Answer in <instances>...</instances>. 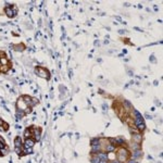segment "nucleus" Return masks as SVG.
<instances>
[{"label": "nucleus", "mask_w": 163, "mask_h": 163, "mask_svg": "<svg viewBox=\"0 0 163 163\" xmlns=\"http://www.w3.org/2000/svg\"><path fill=\"white\" fill-rule=\"evenodd\" d=\"M7 14H8V17H13L15 13H13V12L11 11V9H7Z\"/></svg>", "instance_id": "13"}, {"label": "nucleus", "mask_w": 163, "mask_h": 163, "mask_svg": "<svg viewBox=\"0 0 163 163\" xmlns=\"http://www.w3.org/2000/svg\"><path fill=\"white\" fill-rule=\"evenodd\" d=\"M133 140H134V142H136V144H139V142L141 141V135L137 134V133L133 134Z\"/></svg>", "instance_id": "3"}, {"label": "nucleus", "mask_w": 163, "mask_h": 163, "mask_svg": "<svg viewBox=\"0 0 163 163\" xmlns=\"http://www.w3.org/2000/svg\"><path fill=\"white\" fill-rule=\"evenodd\" d=\"M0 124H1V120H0Z\"/></svg>", "instance_id": "18"}, {"label": "nucleus", "mask_w": 163, "mask_h": 163, "mask_svg": "<svg viewBox=\"0 0 163 163\" xmlns=\"http://www.w3.org/2000/svg\"><path fill=\"white\" fill-rule=\"evenodd\" d=\"M91 162H92V163H99V162H100V159L98 158L97 154H96V156H94V157L91 158Z\"/></svg>", "instance_id": "9"}, {"label": "nucleus", "mask_w": 163, "mask_h": 163, "mask_svg": "<svg viewBox=\"0 0 163 163\" xmlns=\"http://www.w3.org/2000/svg\"><path fill=\"white\" fill-rule=\"evenodd\" d=\"M135 125H136V127H137L138 129H140V130L145 129V127H146V125H145V122H144V120H142V118H135Z\"/></svg>", "instance_id": "2"}, {"label": "nucleus", "mask_w": 163, "mask_h": 163, "mask_svg": "<svg viewBox=\"0 0 163 163\" xmlns=\"http://www.w3.org/2000/svg\"><path fill=\"white\" fill-rule=\"evenodd\" d=\"M43 71H44V70L39 69V70H38V72H37V74H38V75H39V76H41V77H48V75H47V74H45Z\"/></svg>", "instance_id": "10"}, {"label": "nucleus", "mask_w": 163, "mask_h": 163, "mask_svg": "<svg viewBox=\"0 0 163 163\" xmlns=\"http://www.w3.org/2000/svg\"><path fill=\"white\" fill-rule=\"evenodd\" d=\"M14 145H15V148H21L22 147V139L20 137H17L14 140Z\"/></svg>", "instance_id": "6"}, {"label": "nucleus", "mask_w": 163, "mask_h": 163, "mask_svg": "<svg viewBox=\"0 0 163 163\" xmlns=\"http://www.w3.org/2000/svg\"><path fill=\"white\" fill-rule=\"evenodd\" d=\"M34 140H32V139H26L25 140V144H24V146H25V148H33V146H34Z\"/></svg>", "instance_id": "4"}, {"label": "nucleus", "mask_w": 163, "mask_h": 163, "mask_svg": "<svg viewBox=\"0 0 163 163\" xmlns=\"http://www.w3.org/2000/svg\"><path fill=\"white\" fill-rule=\"evenodd\" d=\"M99 163H108V162H107L106 160H100V162H99Z\"/></svg>", "instance_id": "16"}, {"label": "nucleus", "mask_w": 163, "mask_h": 163, "mask_svg": "<svg viewBox=\"0 0 163 163\" xmlns=\"http://www.w3.org/2000/svg\"><path fill=\"white\" fill-rule=\"evenodd\" d=\"M106 149H107V152H113L114 149H115V147L112 146V145H108V146L106 147Z\"/></svg>", "instance_id": "7"}, {"label": "nucleus", "mask_w": 163, "mask_h": 163, "mask_svg": "<svg viewBox=\"0 0 163 163\" xmlns=\"http://www.w3.org/2000/svg\"><path fill=\"white\" fill-rule=\"evenodd\" d=\"M115 141H116V145H122V144L125 142V140L123 139V137H118V138H116L115 139Z\"/></svg>", "instance_id": "8"}, {"label": "nucleus", "mask_w": 163, "mask_h": 163, "mask_svg": "<svg viewBox=\"0 0 163 163\" xmlns=\"http://www.w3.org/2000/svg\"><path fill=\"white\" fill-rule=\"evenodd\" d=\"M112 163H121V162H118V161H113Z\"/></svg>", "instance_id": "17"}, {"label": "nucleus", "mask_w": 163, "mask_h": 163, "mask_svg": "<svg viewBox=\"0 0 163 163\" xmlns=\"http://www.w3.org/2000/svg\"><path fill=\"white\" fill-rule=\"evenodd\" d=\"M29 135H31V133H29V130H28V129H26V130H25V137H28Z\"/></svg>", "instance_id": "14"}, {"label": "nucleus", "mask_w": 163, "mask_h": 163, "mask_svg": "<svg viewBox=\"0 0 163 163\" xmlns=\"http://www.w3.org/2000/svg\"><path fill=\"white\" fill-rule=\"evenodd\" d=\"M91 151L92 153H98V152H100V150H101L102 147L100 146V145H98V146H91Z\"/></svg>", "instance_id": "5"}, {"label": "nucleus", "mask_w": 163, "mask_h": 163, "mask_svg": "<svg viewBox=\"0 0 163 163\" xmlns=\"http://www.w3.org/2000/svg\"><path fill=\"white\" fill-rule=\"evenodd\" d=\"M128 163H137V162H136V161H135V160H133V159H130V160H129V162H128Z\"/></svg>", "instance_id": "15"}, {"label": "nucleus", "mask_w": 163, "mask_h": 163, "mask_svg": "<svg viewBox=\"0 0 163 163\" xmlns=\"http://www.w3.org/2000/svg\"><path fill=\"white\" fill-rule=\"evenodd\" d=\"M98 145H100V140L99 139H92L91 146H98Z\"/></svg>", "instance_id": "11"}, {"label": "nucleus", "mask_w": 163, "mask_h": 163, "mask_svg": "<svg viewBox=\"0 0 163 163\" xmlns=\"http://www.w3.org/2000/svg\"><path fill=\"white\" fill-rule=\"evenodd\" d=\"M128 156V151L125 148H121L118 152V162H123L125 161V159Z\"/></svg>", "instance_id": "1"}, {"label": "nucleus", "mask_w": 163, "mask_h": 163, "mask_svg": "<svg viewBox=\"0 0 163 163\" xmlns=\"http://www.w3.org/2000/svg\"><path fill=\"white\" fill-rule=\"evenodd\" d=\"M0 154H1V150H0Z\"/></svg>", "instance_id": "19"}, {"label": "nucleus", "mask_w": 163, "mask_h": 163, "mask_svg": "<svg viewBox=\"0 0 163 163\" xmlns=\"http://www.w3.org/2000/svg\"><path fill=\"white\" fill-rule=\"evenodd\" d=\"M35 139L37 140V141L40 139V132L39 130H36L35 132Z\"/></svg>", "instance_id": "12"}]
</instances>
